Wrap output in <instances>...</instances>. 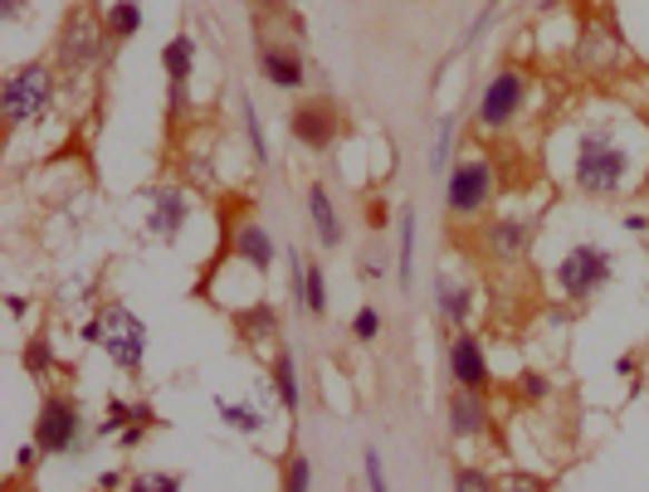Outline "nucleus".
<instances>
[{"label":"nucleus","instance_id":"obj_7","mask_svg":"<svg viewBox=\"0 0 649 492\" xmlns=\"http://www.w3.org/2000/svg\"><path fill=\"white\" fill-rule=\"evenodd\" d=\"M35 444H40L45 459H59V453H88V420L83 405L73 391H49L40 400V414H35Z\"/></svg>","mask_w":649,"mask_h":492},{"label":"nucleus","instance_id":"obj_1","mask_svg":"<svg viewBox=\"0 0 649 492\" xmlns=\"http://www.w3.org/2000/svg\"><path fill=\"white\" fill-rule=\"evenodd\" d=\"M649 166L635 157L630 127L620 122H587L571 147V190L581 200H620L640 186Z\"/></svg>","mask_w":649,"mask_h":492},{"label":"nucleus","instance_id":"obj_30","mask_svg":"<svg viewBox=\"0 0 649 492\" xmlns=\"http://www.w3.org/2000/svg\"><path fill=\"white\" fill-rule=\"evenodd\" d=\"M239 118H245V141H249L254 166H269L274 151H269V137H264V122H259V108H254V98H239Z\"/></svg>","mask_w":649,"mask_h":492},{"label":"nucleus","instance_id":"obj_29","mask_svg":"<svg viewBox=\"0 0 649 492\" xmlns=\"http://www.w3.org/2000/svg\"><path fill=\"white\" fill-rule=\"evenodd\" d=\"M215 414H220V424L235 434H264V424H269L259 410H249L245 400H225V395L215 400Z\"/></svg>","mask_w":649,"mask_h":492},{"label":"nucleus","instance_id":"obj_35","mask_svg":"<svg viewBox=\"0 0 649 492\" xmlns=\"http://www.w3.org/2000/svg\"><path fill=\"white\" fill-rule=\"evenodd\" d=\"M347 327H352V342H356V346H372L376 336H381V313H376L372 303H366V307H356V317L347 322Z\"/></svg>","mask_w":649,"mask_h":492},{"label":"nucleus","instance_id":"obj_43","mask_svg":"<svg viewBox=\"0 0 649 492\" xmlns=\"http://www.w3.org/2000/svg\"><path fill=\"white\" fill-rule=\"evenodd\" d=\"M127 478H132L127 469H104V473H98V488H104V492H127Z\"/></svg>","mask_w":649,"mask_h":492},{"label":"nucleus","instance_id":"obj_27","mask_svg":"<svg viewBox=\"0 0 649 492\" xmlns=\"http://www.w3.org/2000/svg\"><path fill=\"white\" fill-rule=\"evenodd\" d=\"M278 492H313V459L298 444H288L278 459Z\"/></svg>","mask_w":649,"mask_h":492},{"label":"nucleus","instance_id":"obj_51","mask_svg":"<svg viewBox=\"0 0 649 492\" xmlns=\"http://www.w3.org/2000/svg\"><path fill=\"white\" fill-rule=\"evenodd\" d=\"M645 391H649V356H645Z\"/></svg>","mask_w":649,"mask_h":492},{"label":"nucleus","instance_id":"obj_3","mask_svg":"<svg viewBox=\"0 0 649 492\" xmlns=\"http://www.w3.org/2000/svg\"><path fill=\"white\" fill-rule=\"evenodd\" d=\"M55 98H59V69L55 59H30V63H16L0 83V112H6V127L20 132L30 122H45L55 112Z\"/></svg>","mask_w":649,"mask_h":492},{"label":"nucleus","instance_id":"obj_6","mask_svg":"<svg viewBox=\"0 0 649 492\" xmlns=\"http://www.w3.org/2000/svg\"><path fill=\"white\" fill-rule=\"evenodd\" d=\"M610 278H616V254H610L606 244H596V239L571 244V249L562 254V264H557V274H552L562 303H571V307L596 303V297L610 288Z\"/></svg>","mask_w":649,"mask_h":492},{"label":"nucleus","instance_id":"obj_8","mask_svg":"<svg viewBox=\"0 0 649 492\" xmlns=\"http://www.w3.org/2000/svg\"><path fill=\"white\" fill-rule=\"evenodd\" d=\"M104 327H108V336H104V352H108V361L118 366L122 375H142V366H147V342H151V332H147V322L132 313L127 303H104Z\"/></svg>","mask_w":649,"mask_h":492},{"label":"nucleus","instance_id":"obj_4","mask_svg":"<svg viewBox=\"0 0 649 492\" xmlns=\"http://www.w3.org/2000/svg\"><path fill=\"white\" fill-rule=\"evenodd\" d=\"M493 190H499V166H493V157L464 151V157H454L450 176H444V215L454 225H474V219L489 215Z\"/></svg>","mask_w":649,"mask_h":492},{"label":"nucleus","instance_id":"obj_40","mask_svg":"<svg viewBox=\"0 0 649 492\" xmlns=\"http://www.w3.org/2000/svg\"><path fill=\"white\" fill-rule=\"evenodd\" d=\"M147 430H157V424H142V420H137V424H127V430L118 434V449H122V453L142 449V439H147Z\"/></svg>","mask_w":649,"mask_h":492},{"label":"nucleus","instance_id":"obj_5","mask_svg":"<svg viewBox=\"0 0 649 492\" xmlns=\"http://www.w3.org/2000/svg\"><path fill=\"white\" fill-rule=\"evenodd\" d=\"M532 102V79L518 63H499V69L489 73V83L479 88V102H474V127L483 137H503L513 132L518 122H523Z\"/></svg>","mask_w":649,"mask_h":492},{"label":"nucleus","instance_id":"obj_26","mask_svg":"<svg viewBox=\"0 0 649 492\" xmlns=\"http://www.w3.org/2000/svg\"><path fill=\"white\" fill-rule=\"evenodd\" d=\"M552 395H557V385H552V375H547V371L523 366V371L513 375V405L518 410H542Z\"/></svg>","mask_w":649,"mask_h":492},{"label":"nucleus","instance_id":"obj_44","mask_svg":"<svg viewBox=\"0 0 649 492\" xmlns=\"http://www.w3.org/2000/svg\"><path fill=\"white\" fill-rule=\"evenodd\" d=\"M493 16H499V0H489V6H483V16L474 20V30H469V35H464V45H474V40H479V35H483V30H489V24H493Z\"/></svg>","mask_w":649,"mask_h":492},{"label":"nucleus","instance_id":"obj_42","mask_svg":"<svg viewBox=\"0 0 649 492\" xmlns=\"http://www.w3.org/2000/svg\"><path fill=\"white\" fill-rule=\"evenodd\" d=\"M40 459H45V453H40V444H35V439H30V444H20V453H16V473L24 478Z\"/></svg>","mask_w":649,"mask_h":492},{"label":"nucleus","instance_id":"obj_12","mask_svg":"<svg viewBox=\"0 0 649 492\" xmlns=\"http://www.w3.org/2000/svg\"><path fill=\"white\" fill-rule=\"evenodd\" d=\"M190 190L186 186H171V180H157V186L147 190V235L161 239V244H176L181 239V229L190 225Z\"/></svg>","mask_w":649,"mask_h":492},{"label":"nucleus","instance_id":"obj_24","mask_svg":"<svg viewBox=\"0 0 649 492\" xmlns=\"http://www.w3.org/2000/svg\"><path fill=\"white\" fill-rule=\"evenodd\" d=\"M20 366H24V375H35V381H49V375L63 366L59 352H55V332L49 327L30 332V342H24V352H20Z\"/></svg>","mask_w":649,"mask_h":492},{"label":"nucleus","instance_id":"obj_45","mask_svg":"<svg viewBox=\"0 0 649 492\" xmlns=\"http://www.w3.org/2000/svg\"><path fill=\"white\" fill-rule=\"evenodd\" d=\"M645 371V356L640 352H620L616 356V375H640Z\"/></svg>","mask_w":649,"mask_h":492},{"label":"nucleus","instance_id":"obj_32","mask_svg":"<svg viewBox=\"0 0 649 492\" xmlns=\"http://www.w3.org/2000/svg\"><path fill=\"white\" fill-rule=\"evenodd\" d=\"M181 488H186V478L171 469H142L127 478V492H181Z\"/></svg>","mask_w":649,"mask_h":492},{"label":"nucleus","instance_id":"obj_41","mask_svg":"<svg viewBox=\"0 0 649 492\" xmlns=\"http://www.w3.org/2000/svg\"><path fill=\"white\" fill-rule=\"evenodd\" d=\"M79 336H83V346H104V336H108V327H104V313H94L79 327Z\"/></svg>","mask_w":649,"mask_h":492},{"label":"nucleus","instance_id":"obj_25","mask_svg":"<svg viewBox=\"0 0 649 492\" xmlns=\"http://www.w3.org/2000/svg\"><path fill=\"white\" fill-rule=\"evenodd\" d=\"M142 0H112V6L104 10V30H108V40L112 45H127V40H137L142 35Z\"/></svg>","mask_w":649,"mask_h":492},{"label":"nucleus","instance_id":"obj_21","mask_svg":"<svg viewBox=\"0 0 649 492\" xmlns=\"http://www.w3.org/2000/svg\"><path fill=\"white\" fill-rule=\"evenodd\" d=\"M415 249H420V219L411 205H401V219H396V283H401V293H411V283H415Z\"/></svg>","mask_w":649,"mask_h":492},{"label":"nucleus","instance_id":"obj_37","mask_svg":"<svg viewBox=\"0 0 649 492\" xmlns=\"http://www.w3.org/2000/svg\"><path fill=\"white\" fill-rule=\"evenodd\" d=\"M356 274H362V278H386V274H391V258H386V249H381V244H372V249H366L362 258H356Z\"/></svg>","mask_w":649,"mask_h":492},{"label":"nucleus","instance_id":"obj_19","mask_svg":"<svg viewBox=\"0 0 649 492\" xmlns=\"http://www.w3.org/2000/svg\"><path fill=\"white\" fill-rule=\"evenodd\" d=\"M308 219H313V235L323 249H342V239H347V225H342V215H337V200H333V190L323 186V180H313L308 186Z\"/></svg>","mask_w":649,"mask_h":492},{"label":"nucleus","instance_id":"obj_14","mask_svg":"<svg viewBox=\"0 0 649 492\" xmlns=\"http://www.w3.org/2000/svg\"><path fill=\"white\" fill-rule=\"evenodd\" d=\"M225 254H235V264H249L254 278H269L274 274V235L259 225V219H239L235 229H225Z\"/></svg>","mask_w":649,"mask_h":492},{"label":"nucleus","instance_id":"obj_38","mask_svg":"<svg viewBox=\"0 0 649 492\" xmlns=\"http://www.w3.org/2000/svg\"><path fill=\"white\" fill-rule=\"evenodd\" d=\"M186 112H190V83H167V122L181 127Z\"/></svg>","mask_w":649,"mask_h":492},{"label":"nucleus","instance_id":"obj_36","mask_svg":"<svg viewBox=\"0 0 649 492\" xmlns=\"http://www.w3.org/2000/svg\"><path fill=\"white\" fill-rule=\"evenodd\" d=\"M362 469H366V492H391V483H386V463H381V449H376V444H366Z\"/></svg>","mask_w":649,"mask_h":492},{"label":"nucleus","instance_id":"obj_10","mask_svg":"<svg viewBox=\"0 0 649 492\" xmlns=\"http://www.w3.org/2000/svg\"><path fill=\"white\" fill-rule=\"evenodd\" d=\"M630 63V45L620 40L616 20L606 16H591L581 24V40H577V69L591 73V79H610V73H620Z\"/></svg>","mask_w":649,"mask_h":492},{"label":"nucleus","instance_id":"obj_15","mask_svg":"<svg viewBox=\"0 0 649 492\" xmlns=\"http://www.w3.org/2000/svg\"><path fill=\"white\" fill-rule=\"evenodd\" d=\"M259 73H264V83L278 88V94H303V88H308V63H303V49L284 45V40H264L259 45Z\"/></svg>","mask_w":649,"mask_h":492},{"label":"nucleus","instance_id":"obj_39","mask_svg":"<svg viewBox=\"0 0 649 492\" xmlns=\"http://www.w3.org/2000/svg\"><path fill=\"white\" fill-rule=\"evenodd\" d=\"M366 229H372V235H386V229H391V200L386 196L366 200Z\"/></svg>","mask_w":649,"mask_h":492},{"label":"nucleus","instance_id":"obj_34","mask_svg":"<svg viewBox=\"0 0 649 492\" xmlns=\"http://www.w3.org/2000/svg\"><path fill=\"white\" fill-rule=\"evenodd\" d=\"M499 492H552V478L528 473V469H508L499 478Z\"/></svg>","mask_w":649,"mask_h":492},{"label":"nucleus","instance_id":"obj_11","mask_svg":"<svg viewBox=\"0 0 649 492\" xmlns=\"http://www.w3.org/2000/svg\"><path fill=\"white\" fill-rule=\"evenodd\" d=\"M288 132H294V141L303 151H313V157H323V151H333L337 147V137L347 132L342 127V112H337V102L333 98H303L294 112H288Z\"/></svg>","mask_w":649,"mask_h":492},{"label":"nucleus","instance_id":"obj_46","mask_svg":"<svg viewBox=\"0 0 649 492\" xmlns=\"http://www.w3.org/2000/svg\"><path fill=\"white\" fill-rule=\"evenodd\" d=\"M6 307H10V317H24V313H30V297L10 293V297H6Z\"/></svg>","mask_w":649,"mask_h":492},{"label":"nucleus","instance_id":"obj_2","mask_svg":"<svg viewBox=\"0 0 649 492\" xmlns=\"http://www.w3.org/2000/svg\"><path fill=\"white\" fill-rule=\"evenodd\" d=\"M55 69L69 73V79H83V73L104 69V63H112V55H118V45L108 40L104 30V16H98L94 6H73L69 16L59 20L55 30Z\"/></svg>","mask_w":649,"mask_h":492},{"label":"nucleus","instance_id":"obj_52","mask_svg":"<svg viewBox=\"0 0 649 492\" xmlns=\"http://www.w3.org/2000/svg\"><path fill=\"white\" fill-rule=\"evenodd\" d=\"M645 254H649V244H645Z\"/></svg>","mask_w":649,"mask_h":492},{"label":"nucleus","instance_id":"obj_22","mask_svg":"<svg viewBox=\"0 0 649 492\" xmlns=\"http://www.w3.org/2000/svg\"><path fill=\"white\" fill-rule=\"evenodd\" d=\"M196 63H200V45L196 35H171L167 45H161V69H167V83H190L196 79Z\"/></svg>","mask_w":649,"mask_h":492},{"label":"nucleus","instance_id":"obj_20","mask_svg":"<svg viewBox=\"0 0 649 492\" xmlns=\"http://www.w3.org/2000/svg\"><path fill=\"white\" fill-rule=\"evenodd\" d=\"M269 385H274V400H278V410L294 420V414L303 410V381H298V361L288 346H274V356H269Z\"/></svg>","mask_w":649,"mask_h":492},{"label":"nucleus","instance_id":"obj_16","mask_svg":"<svg viewBox=\"0 0 649 492\" xmlns=\"http://www.w3.org/2000/svg\"><path fill=\"white\" fill-rule=\"evenodd\" d=\"M230 327H235V342L249 346V352H264V346L278 342V332H284V317H278V307L269 297H254L249 307H235L230 313Z\"/></svg>","mask_w":649,"mask_h":492},{"label":"nucleus","instance_id":"obj_23","mask_svg":"<svg viewBox=\"0 0 649 492\" xmlns=\"http://www.w3.org/2000/svg\"><path fill=\"white\" fill-rule=\"evenodd\" d=\"M137 420H142V424H161L157 410H151L147 400H122V395H112L108 410H104V424L94 430V439H112V434H122L127 424H137Z\"/></svg>","mask_w":649,"mask_h":492},{"label":"nucleus","instance_id":"obj_48","mask_svg":"<svg viewBox=\"0 0 649 492\" xmlns=\"http://www.w3.org/2000/svg\"><path fill=\"white\" fill-rule=\"evenodd\" d=\"M0 16H6V20H20V16H24V0H0Z\"/></svg>","mask_w":649,"mask_h":492},{"label":"nucleus","instance_id":"obj_31","mask_svg":"<svg viewBox=\"0 0 649 492\" xmlns=\"http://www.w3.org/2000/svg\"><path fill=\"white\" fill-rule=\"evenodd\" d=\"M303 303H308V317H327V307H333L323 258H308V274H303Z\"/></svg>","mask_w":649,"mask_h":492},{"label":"nucleus","instance_id":"obj_18","mask_svg":"<svg viewBox=\"0 0 649 492\" xmlns=\"http://www.w3.org/2000/svg\"><path fill=\"white\" fill-rule=\"evenodd\" d=\"M474 303H479L474 283H464V278H450V274H435V307H440L444 327H454V332H469V322H474Z\"/></svg>","mask_w":649,"mask_h":492},{"label":"nucleus","instance_id":"obj_28","mask_svg":"<svg viewBox=\"0 0 649 492\" xmlns=\"http://www.w3.org/2000/svg\"><path fill=\"white\" fill-rule=\"evenodd\" d=\"M454 141H460V118H440L435 122V141H430V176H450L454 166Z\"/></svg>","mask_w":649,"mask_h":492},{"label":"nucleus","instance_id":"obj_17","mask_svg":"<svg viewBox=\"0 0 649 492\" xmlns=\"http://www.w3.org/2000/svg\"><path fill=\"white\" fill-rule=\"evenodd\" d=\"M444 424H450L454 439H489L493 434V410H489V395L479 391H454L444 400Z\"/></svg>","mask_w":649,"mask_h":492},{"label":"nucleus","instance_id":"obj_9","mask_svg":"<svg viewBox=\"0 0 649 492\" xmlns=\"http://www.w3.org/2000/svg\"><path fill=\"white\" fill-rule=\"evenodd\" d=\"M528 249H532V219L518 210H503L474 229V254L493 268H518Z\"/></svg>","mask_w":649,"mask_h":492},{"label":"nucleus","instance_id":"obj_13","mask_svg":"<svg viewBox=\"0 0 649 492\" xmlns=\"http://www.w3.org/2000/svg\"><path fill=\"white\" fill-rule=\"evenodd\" d=\"M450 381H454V391H479V395L493 391V366H489V352H483L479 332L450 336Z\"/></svg>","mask_w":649,"mask_h":492},{"label":"nucleus","instance_id":"obj_33","mask_svg":"<svg viewBox=\"0 0 649 492\" xmlns=\"http://www.w3.org/2000/svg\"><path fill=\"white\" fill-rule=\"evenodd\" d=\"M454 492H499V478L479 469V463H460L454 469Z\"/></svg>","mask_w":649,"mask_h":492},{"label":"nucleus","instance_id":"obj_50","mask_svg":"<svg viewBox=\"0 0 649 492\" xmlns=\"http://www.w3.org/2000/svg\"><path fill=\"white\" fill-rule=\"evenodd\" d=\"M10 492H40V488H35V483H24V478L16 473V478H10Z\"/></svg>","mask_w":649,"mask_h":492},{"label":"nucleus","instance_id":"obj_47","mask_svg":"<svg viewBox=\"0 0 649 492\" xmlns=\"http://www.w3.org/2000/svg\"><path fill=\"white\" fill-rule=\"evenodd\" d=\"M620 225H626L630 235H645V229H649V215H626V219H620Z\"/></svg>","mask_w":649,"mask_h":492},{"label":"nucleus","instance_id":"obj_53","mask_svg":"<svg viewBox=\"0 0 649 492\" xmlns=\"http://www.w3.org/2000/svg\"><path fill=\"white\" fill-rule=\"evenodd\" d=\"M94 492H104V488H94Z\"/></svg>","mask_w":649,"mask_h":492},{"label":"nucleus","instance_id":"obj_49","mask_svg":"<svg viewBox=\"0 0 649 492\" xmlns=\"http://www.w3.org/2000/svg\"><path fill=\"white\" fill-rule=\"evenodd\" d=\"M254 6H259L264 16H274V10H278V16H288V0H254Z\"/></svg>","mask_w":649,"mask_h":492}]
</instances>
